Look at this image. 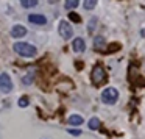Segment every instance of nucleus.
Segmentation results:
<instances>
[{
	"instance_id": "f257e3e1",
	"label": "nucleus",
	"mask_w": 145,
	"mask_h": 139,
	"mask_svg": "<svg viewBox=\"0 0 145 139\" xmlns=\"http://www.w3.org/2000/svg\"><path fill=\"white\" fill-rule=\"evenodd\" d=\"M13 49L17 55H20L24 58H35L38 55V49L35 45L28 44V42H14Z\"/></svg>"
},
{
	"instance_id": "f03ea898",
	"label": "nucleus",
	"mask_w": 145,
	"mask_h": 139,
	"mask_svg": "<svg viewBox=\"0 0 145 139\" xmlns=\"http://www.w3.org/2000/svg\"><path fill=\"white\" fill-rule=\"evenodd\" d=\"M117 98H119V91H117L116 88H106L103 92H101V100H103L106 105L116 103Z\"/></svg>"
},
{
	"instance_id": "7ed1b4c3",
	"label": "nucleus",
	"mask_w": 145,
	"mask_h": 139,
	"mask_svg": "<svg viewBox=\"0 0 145 139\" xmlns=\"http://www.w3.org/2000/svg\"><path fill=\"white\" fill-rule=\"evenodd\" d=\"M58 31H59L63 39H70L73 36V28L67 20H61L59 25H58Z\"/></svg>"
},
{
	"instance_id": "20e7f679",
	"label": "nucleus",
	"mask_w": 145,
	"mask_h": 139,
	"mask_svg": "<svg viewBox=\"0 0 145 139\" xmlns=\"http://www.w3.org/2000/svg\"><path fill=\"white\" fill-rule=\"evenodd\" d=\"M0 91L5 92V94L13 91V81H11V77L7 72L0 73Z\"/></svg>"
},
{
	"instance_id": "39448f33",
	"label": "nucleus",
	"mask_w": 145,
	"mask_h": 139,
	"mask_svg": "<svg viewBox=\"0 0 145 139\" xmlns=\"http://www.w3.org/2000/svg\"><path fill=\"white\" fill-rule=\"evenodd\" d=\"M91 78H92V83H94L95 86H98L105 78H106V72H105V69L101 66H95L94 69H92Z\"/></svg>"
},
{
	"instance_id": "423d86ee",
	"label": "nucleus",
	"mask_w": 145,
	"mask_h": 139,
	"mask_svg": "<svg viewBox=\"0 0 145 139\" xmlns=\"http://www.w3.org/2000/svg\"><path fill=\"white\" fill-rule=\"evenodd\" d=\"M27 33H28V31H27V28L24 25H14L13 28H11V36H13V38H16V39L24 38Z\"/></svg>"
},
{
	"instance_id": "0eeeda50",
	"label": "nucleus",
	"mask_w": 145,
	"mask_h": 139,
	"mask_svg": "<svg viewBox=\"0 0 145 139\" xmlns=\"http://www.w3.org/2000/svg\"><path fill=\"white\" fill-rule=\"evenodd\" d=\"M28 22L35 24V25H45V24H47V19H45V16H42V14H30Z\"/></svg>"
},
{
	"instance_id": "6e6552de",
	"label": "nucleus",
	"mask_w": 145,
	"mask_h": 139,
	"mask_svg": "<svg viewBox=\"0 0 145 139\" xmlns=\"http://www.w3.org/2000/svg\"><path fill=\"white\" fill-rule=\"evenodd\" d=\"M72 47H73V50H75L76 53H83V52L86 50L84 39H83V38H75V39H73V42H72Z\"/></svg>"
},
{
	"instance_id": "1a4fd4ad",
	"label": "nucleus",
	"mask_w": 145,
	"mask_h": 139,
	"mask_svg": "<svg viewBox=\"0 0 145 139\" xmlns=\"http://www.w3.org/2000/svg\"><path fill=\"white\" fill-rule=\"evenodd\" d=\"M67 122H69V125H81L83 117L80 116V114H72V116L67 119Z\"/></svg>"
},
{
	"instance_id": "9d476101",
	"label": "nucleus",
	"mask_w": 145,
	"mask_h": 139,
	"mask_svg": "<svg viewBox=\"0 0 145 139\" xmlns=\"http://www.w3.org/2000/svg\"><path fill=\"white\" fill-rule=\"evenodd\" d=\"M24 8H35L38 7V0H19Z\"/></svg>"
},
{
	"instance_id": "9b49d317",
	"label": "nucleus",
	"mask_w": 145,
	"mask_h": 139,
	"mask_svg": "<svg viewBox=\"0 0 145 139\" xmlns=\"http://www.w3.org/2000/svg\"><path fill=\"white\" fill-rule=\"evenodd\" d=\"M97 2H98V0H84L83 7H84V10L91 11V10H94V8L97 7Z\"/></svg>"
},
{
	"instance_id": "f8f14e48",
	"label": "nucleus",
	"mask_w": 145,
	"mask_h": 139,
	"mask_svg": "<svg viewBox=\"0 0 145 139\" xmlns=\"http://www.w3.org/2000/svg\"><path fill=\"white\" fill-rule=\"evenodd\" d=\"M89 128L91 130H98L100 128V120H98V117H92V119L89 120Z\"/></svg>"
},
{
	"instance_id": "ddd939ff",
	"label": "nucleus",
	"mask_w": 145,
	"mask_h": 139,
	"mask_svg": "<svg viewBox=\"0 0 145 139\" xmlns=\"http://www.w3.org/2000/svg\"><path fill=\"white\" fill-rule=\"evenodd\" d=\"M80 5V0H66V10H75Z\"/></svg>"
},
{
	"instance_id": "4468645a",
	"label": "nucleus",
	"mask_w": 145,
	"mask_h": 139,
	"mask_svg": "<svg viewBox=\"0 0 145 139\" xmlns=\"http://www.w3.org/2000/svg\"><path fill=\"white\" fill-rule=\"evenodd\" d=\"M94 45H95V49H101V47H105V38H103V36H95V39H94Z\"/></svg>"
},
{
	"instance_id": "2eb2a0df",
	"label": "nucleus",
	"mask_w": 145,
	"mask_h": 139,
	"mask_svg": "<svg viewBox=\"0 0 145 139\" xmlns=\"http://www.w3.org/2000/svg\"><path fill=\"white\" fill-rule=\"evenodd\" d=\"M28 105H30V102H28V98H27V97H20L19 98V106L20 108H27Z\"/></svg>"
},
{
	"instance_id": "dca6fc26",
	"label": "nucleus",
	"mask_w": 145,
	"mask_h": 139,
	"mask_svg": "<svg viewBox=\"0 0 145 139\" xmlns=\"http://www.w3.org/2000/svg\"><path fill=\"white\" fill-rule=\"evenodd\" d=\"M69 17H70V20H73V22H80V20H81V17H80L78 14H75V13H70Z\"/></svg>"
},
{
	"instance_id": "f3484780",
	"label": "nucleus",
	"mask_w": 145,
	"mask_h": 139,
	"mask_svg": "<svg viewBox=\"0 0 145 139\" xmlns=\"http://www.w3.org/2000/svg\"><path fill=\"white\" fill-rule=\"evenodd\" d=\"M67 131H69L70 133V134H73V136H80V134H81V130H67Z\"/></svg>"
}]
</instances>
